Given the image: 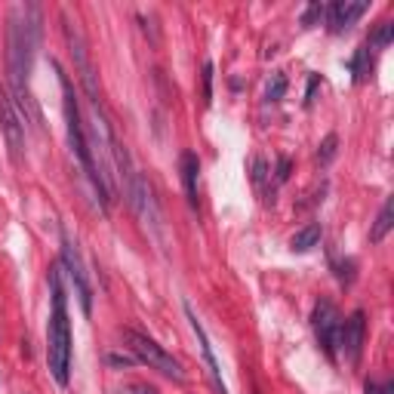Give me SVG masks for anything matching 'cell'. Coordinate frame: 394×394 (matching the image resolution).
I'll return each mask as SVG.
<instances>
[{
  "label": "cell",
  "mask_w": 394,
  "mask_h": 394,
  "mask_svg": "<svg viewBox=\"0 0 394 394\" xmlns=\"http://www.w3.org/2000/svg\"><path fill=\"white\" fill-rule=\"evenodd\" d=\"M351 71H354V81H366V74H370V65H366V47H360L357 52H354L351 59Z\"/></svg>",
  "instance_id": "e0dca14e"
},
{
  "label": "cell",
  "mask_w": 394,
  "mask_h": 394,
  "mask_svg": "<svg viewBox=\"0 0 394 394\" xmlns=\"http://www.w3.org/2000/svg\"><path fill=\"white\" fill-rule=\"evenodd\" d=\"M62 28H65V41H68V50H71V59L77 62V71H81V81H83V90H87L90 102L98 105V90H96V71H93V62H90V52H87V41H83L81 28L77 22H71L68 16H62Z\"/></svg>",
  "instance_id": "5b68a950"
},
{
  "label": "cell",
  "mask_w": 394,
  "mask_h": 394,
  "mask_svg": "<svg viewBox=\"0 0 394 394\" xmlns=\"http://www.w3.org/2000/svg\"><path fill=\"white\" fill-rule=\"evenodd\" d=\"M52 68H56L59 74V83H62V108H65V123H68V142H71V151H74L77 163H81L83 176L90 179V185L96 188L98 194V207L108 213L111 207V188L108 182L98 176L96 169V160H93V151H90V139H87V129H83V121H81V108H77V96H74V87H71L68 74H65L62 68H59V62H52Z\"/></svg>",
  "instance_id": "6da1fadb"
},
{
  "label": "cell",
  "mask_w": 394,
  "mask_h": 394,
  "mask_svg": "<svg viewBox=\"0 0 394 394\" xmlns=\"http://www.w3.org/2000/svg\"><path fill=\"white\" fill-rule=\"evenodd\" d=\"M370 10V6L364 3V0H333V3L324 6V19H326V28L333 31V34H339V31L351 28L354 22H357L364 12Z\"/></svg>",
  "instance_id": "ba28073f"
},
{
  "label": "cell",
  "mask_w": 394,
  "mask_h": 394,
  "mask_svg": "<svg viewBox=\"0 0 394 394\" xmlns=\"http://www.w3.org/2000/svg\"><path fill=\"white\" fill-rule=\"evenodd\" d=\"M50 293H52V314L47 326V357L50 370L59 385H68L71 379V324H68V305H65L62 290V265L50 268Z\"/></svg>",
  "instance_id": "7a4b0ae2"
},
{
  "label": "cell",
  "mask_w": 394,
  "mask_h": 394,
  "mask_svg": "<svg viewBox=\"0 0 394 394\" xmlns=\"http://www.w3.org/2000/svg\"><path fill=\"white\" fill-rule=\"evenodd\" d=\"M311 324H314V336H318L320 348L330 360H336V351H339V330H342V314L336 311L330 299H320L314 305V314H311Z\"/></svg>",
  "instance_id": "277c9868"
},
{
  "label": "cell",
  "mask_w": 394,
  "mask_h": 394,
  "mask_svg": "<svg viewBox=\"0 0 394 394\" xmlns=\"http://www.w3.org/2000/svg\"><path fill=\"white\" fill-rule=\"evenodd\" d=\"M203 102H213V62H203Z\"/></svg>",
  "instance_id": "d6986e66"
},
{
  "label": "cell",
  "mask_w": 394,
  "mask_h": 394,
  "mask_svg": "<svg viewBox=\"0 0 394 394\" xmlns=\"http://www.w3.org/2000/svg\"><path fill=\"white\" fill-rule=\"evenodd\" d=\"M324 6H326V3H318V0H314V3L305 10V16H302V25H305V28H311V25H318L320 19H324Z\"/></svg>",
  "instance_id": "ac0fdd59"
},
{
  "label": "cell",
  "mask_w": 394,
  "mask_h": 394,
  "mask_svg": "<svg viewBox=\"0 0 394 394\" xmlns=\"http://www.w3.org/2000/svg\"><path fill=\"white\" fill-rule=\"evenodd\" d=\"M391 225H394V197H385L382 209H379V219H376V225L370 228V240H373V244H382V240L388 238Z\"/></svg>",
  "instance_id": "4fadbf2b"
},
{
  "label": "cell",
  "mask_w": 394,
  "mask_h": 394,
  "mask_svg": "<svg viewBox=\"0 0 394 394\" xmlns=\"http://www.w3.org/2000/svg\"><path fill=\"white\" fill-rule=\"evenodd\" d=\"M253 179H256V185H259V191H265V179H268V163L262 160V157H256V163H253Z\"/></svg>",
  "instance_id": "ffe728a7"
},
{
  "label": "cell",
  "mask_w": 394,
  "mask_h": 394,
  "mask_svg": "<svg viewBox=\"0 0 394 394\" xmlns=\"http://www.w3.org/2000/svg\"><path fill=\"white\" fill-rule=\"evenodd\" d=\"M179 163H182V182H185L188 207L197 209V203H200V197H197V176H200V160H197L194 151H185Z\"/></svg>",
  "instance_id": "8fae6325"
},
{
  "label": "cell",
  "mask_w": 394,
  "mask_h": 394,
  "mask_svg": "<svg viewBox=\"0 0 394 394\" xmlns=\"http://www.w3.org/2000/svg\"><path fill=\"white\" fill-rule=\"evenodd\" d=\"M123 394H154V388H148V385H129Z\"/></svg>",
  "instance_id": "d4e9b609"
},
{
  "label": "cell",
  "mask_w": 394,
  "mask_h": 394,
  "mask_svg": "<svg viewBox=\"0 0 394 394\" xmlns=\"http://www.w3.org/2000/svg\"><path fill=\"white\" fill-rule=\"evenodd\" d=\"M62 268L68 271L71 284H74V290H77V299H81L83 314L90 318V314H93V287H90V278H87V271H83V262H81V256H77V249L71 244L68 234H62Z\"/></svg>",
  "instance_id": "52a82bcc"
},
{
  "label": "cell",
  "mask_w": 394,
  "mask_h": 394,
  "mask_svg": "<svg viewBox=\"0 0 394 394\" xmlns=\"http://www.w3.org/2000/svg\"><path fill=\"white\" fill-rule=\"evenodd\" d=\"M320 238H324L320 222H308L305 228H299V231L290 238V249H293V253H308V249H314L320 244Z\"/></svg>",
  "instance_id": "7c38bea8"
},
{
  "label": "cell",
  "mask_w": 394,
  "mask_h": 394,
  "mask_svg": "<svg viewBox=\"0 0 394 394\" xmlns=\"http://www.w3.org/2000/svg\"><path fill=\"white\" fill-rule=\"evenodd\" d=\"M364 339H366L364 311H354L348 320H342V330H339V345H342L345 357L351 360V364H360V354H364Z\"/></svg>",
  "instance_id": "9c48e42d"
},
{
  "label": "cell",
  "mask_w": 394,
  "mask_h": 394,
  "mask_svg": "<svg viewBox=\"0 0 394 394\" xmlns=\"http://www.w3.org/2000/svg\"><path fill=\"white\" fill-rule=\"evenodd\" d=\"M318 87H320V74H311V77H308V87H305V105L314 102V93H318Z\"/></svg>",
  "instance_id": "7402d4cb"
},
{
  "label": "cell",
  "mask_w": 394,
  "mask_h": 394,
  "mask_svg": "<svg viewBox=\"0 0 394 394\" xmlns=\"http://www.w3.org/2000/svg\"><path fill=\"white\" fill-rule=\"evenodd\" d=\"M391 391H394V385H391V382H385L382 388H379L376 382H366V394H391Z\"/></svg>",
  "instance_id": "cb8c5ba5"
},
{
  "label": "cell",
  "mask_w": 394,
  "mask_h": 394,
  "mask_svg": "<svg viewBox=\"0 0 394 394\" xmlns=\"http://www.w3.org/2000/svg\"><path fill=\"white\" fill-rule=\"evenodd\" d=\"M336 145H339L336 133H330L324 142H320V148H318V160H320V167H326V163H333V157H336Z\"/></svg>",
  "instance_id": "2e32d148"
},
{
  "label": "cell",
  "mask_w": 394,
  "mask_h": 394,
  "mask_svg": "<svg viewBox=\"0 0 394 394\" xmlns=\"http://www.w3.org/2000/svg\"><path fill=\"white\" fill-rule=\"evenodd\" d=\"M185 314H188V324H191V330H194V336H197V345H200V354H203V360H207V366H209V376H213L216 388H219V394H228L225 382H222L219 360H216V354H213V345H209V339H207V330H203V324H200V320H197V314H194V308H191V305H185Z\"/></svg>",
  "instance_id": "30bf717a"
},
{
  "label": "cell",
  "mask_w": 394,
  "mask_h": 394,
  "mask_svg": "<svg viewBox=\"0 0 394 394\" xmlns=\"http://www.w3.org/2000/svg\"><path fill=\"white\" fill-rule=\"evenodd\" d=\"M287 87H290L287 74L284 71H274V74L268 77V83H265V102H280V98L287 96Z\"/></svg>",
  "instance_id": "5bb4252c"
},
{
  "label": "cell",
  "mask_w": 394,
  "mask_h": 394,
  "mask_svg": "<svg viewBox=\"0 0 394 394\" xmlns=\"http://www.w3.org/2000/svg\"><path fill=\"white\" fill-rule=\"evenodd\" d=\"M394 41V22H379V28L373 31V37H370V43L373 47H388V43Z\"/></svg>",
  "instance_id": "9a60e30c"
},
{
  "label": "cell",
  "mask_w": 394,
  "mask_h": 394,
  "mask_svg": "<svg viewBox=\"0 0 394 394\" xmlns=\"http://www.w3.org/2000/svg\"><path fill=\"white\" fill-rule=\"evenodd\" d=\"M108 364L111 366H133V364H139V360H136L133 354H108Z\"/></svg>",
  "instance_id": "44dd1931"
},
{
  "label": "cell",
  "mask_w": 394,
  "mask_h": 394,
  "mask_svg": "<svg viewBox=\"0 0 394 394\" xmlns=\"http://www.w3.org/2000/svg\"><path fill=\"white\" fill-rule=\"evenodd\" d=\"M287 179H290V157H278V182L284 185Z\"/></svg>",
  "instance_id": "603a6c76"
},
{
  "label": "cell",
  "mask_w": 394,
  "mask_h": 394,
  "mask_svg": "<svg viewBox=\"0 0 394 394\" xmlns=\"http://www.w3.org/2000/svg\"><path fill=\"white\" fill-rule=\"evenodd\" d=\"M123 339H127L129 351H133V357L139 360V364H148L151 370L163 373V376L176 379V382H182V379H185L179 360H176L169 351H163V348L157 345L151 336H145V333H136V330H127V333H123Z\"/></svg>",
  "instance_id": "3957f363"
},
{
  "label": "cell",
  "mask_w": 394,
  "mask_h": 394,
  "mask_svg": "<svg viewBox=\"0 0 394 394\" xmlns=\"http://www.w3.org/2000/svg\"><path fill=\"white\" fill-rule=\"evenodd\" d=\"M0 129L6 136V145H10V154L16 163H22L25 154V121L16 111V98L10 96V90L0 87Z\"/></svg>",
  "instance_id": "8992f818"
}]
</instances>
